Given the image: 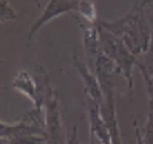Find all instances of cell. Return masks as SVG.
I'll list each match as a JSON object with an SVG mask.
<instances>
[{
	"mask_svg": "<svg viewBox=\"0 0 153 144\" xmlns=\"http://www.w3.org/2000/svg\"><path fill=\"white\" fill-rule=\"evenodd\" d=\"M99 25L121 39L133 56H141L147 53L152 39V30L141 3L131 6V10L121 19L114 22L99 20Z\"/></svg>",
	"mask_w": 153,
	"mask_h": 144,
	"instance_id": "1",
	"label": "cell"
},
{
	"mask_svg": "<svg viewBox=\"0 0 153 144\" xmlns=\"http://www.w3.org/2000/svg\"><path fill=\"white\" fill-rule=\"evenodd\" d=\"M101 47L104 54H107L114 62L116 73L124 76L125 81H127L128 98H130V102H133V67H136L138 64L136 56L131 54L121 39H118L114 34L104 30L102 26H101Z\"/></svg>",
	"mask_w": 153,
	"mask_h": 144,
	"instance_id": "2",
	"label": "cell"
},
{
	"mask_svg": "<svg viewBox=\"0 0 153 144\" xmlns=\"http://www.w3.org/2000/svg\"><path fill=\"white\" fill-rule=\"evenodd\" d=\"M70 13H77V3L76 0H50L47 6L43 8V11L37 20H34V23L30 28L28 39L30 42L34 39V36L39 33L47 23H50L53 19L62 16V14H70Z\"/></svg>",
	"mask_w": 153,
	"mask_h": 144,
	"instance_id": "3",
	"label": "cell"
},
{
	"mask_svg": "<svg viewBox=\"0 0 153 144\" xmlns=\"http://www.w3.org/2000/svg\"><path fill=\"white\" fill-rule=\"evenodd\" d=\"M73 65H74V70L79 73L80 79H82L85 98H88V99H91L101 105L104 101V93H102V88H101V84H99L97 76L93 75L91 70H88V67L82 60H79V57L76 54H73Z\"/></svg>",
	"mask_w": 153,
	"mask_h": 144,
	"instance_id": "4",
	"label": "cell"
},
{
	"mask_svg": "<svg viewBox=\"0 0 153 144\" xmlns=\"http://www.w3.org/2000/svg\"><path fill=\"white\" fill-rule=\"evenodd\" d=\"M79 26L84 33V51L87 57L94 59L102 53L101 47V26L97 23H90V22H82L80 17H77Z\"/></svg>",
	"mask_w": 153,
	"mask_h": 144,
	"instance_id": "5",
	"label": "cell"
},
{
	"mask_svg": "<svg viewBox=\"0 0 153 144\" xmlns=\"http://www.w3.org/2000/svg\"><path fill=\"white\" fill-rule=\"evenodd\" d=\"M23 135H43V137H47V129L36 125L26 119H19L13 124H8L5 121L0 122V137L2 138L23 137Z\"/></svg>",
	"mask_w": 153,
	"mask_h": 144,
	"instance_id": "6",
	"label": "cell"
},
{
	"mask_svg": "<svg viewBox=\"0 0 153 144\" xmlns=\"http://www.w3.org/2000/svg\"><path fill=\"white\" fill-rule=\"evenodd\" d=\"M77 3V14L82 20L90 23H97V8L96 0H76Z\"/></svg>",
	"mask_w": 153,
	"mask_h": 144,
	"instance_id": "7",
	"label": "cell"
},
{
	"mask_svg": "<svg viewBox=\"0 0 153 144\" xmlns=\"http://www.w3.org/2000/svg\"><path fill=\"white\" fill-rule=\"evenodd\" d=\"M2 144H47V137H43V135H23V137L2 138Z\"/></svg>",
	"mask_w": 153,
	"mask_h": 144,
	"instance_id": "8",
	"label": "cell"
},
{
	"mask_svg": "<svg viewBox=\"0 0 153 144\" xmlns=\"http://www.w3.org/2000/svg\"><path fill=\"white\" fill-rule=\"evenodd\" d=\"M16 19H17V13L8 3V0H0V22L5 23L8 20H16Z\"/></svg>",
	"mask_w": 153,
	"mask_h": 144,
	"instance_id": "9",
	"label": "cell"
},
{
	"mask_svg": "<svg viewBox=\"0 0 153 144\" xmlns=\"http://www.w3.org/2000/svg\"><path fill=\"white\" fill-rule=\"evenodd\" d=\"M141 64L146 67V70L149 71V73H153V30H152V39H150L149 50L146 53V60L141 62Z\"/></svg>",
	"mask_w": 153,
	"mask_h": 144,
	"instance_id": "10",
	"label": "cell"
},
{
	"mask_svg": "<svg viewBox=\"0 0 153 144\" xmlns=\"http://www.w3.org/2000/svg\"><path fill=\"white\" fill-rule=\"evenodd\" d=\"M65 144H80V143L77 141V127H76V125L73 127L71 137H68V138H67V143H65Z\"/></svg>",
	"mask_w": 153,
	"mask_h": 144,
	"instance_id": "11",
	"label": "cell"
},
{
	"mask_svg": "<svg viewBox=\"0 0 153 144\" xmlns=\"http://www.w3.org/2000/svg\"><path fill=\"white\" fill-rule=\"evenodd\" d=\"M150 76H152V79H153V73H150Z\"/></svg>",
	"mask_w": 153,
	"mask_h": 144,
	"instance_id": "12",
	"label": "cell"
},
{
	"mask_svg": "<svg viewBox=\"0 0 153 144\" xmlns=\"http://www.w3.org/2000/svg\"><path fill=\"white\" fill-rule=\"evenodd\" d=\"M90 144H93V143H91V141H90Z\"/></svg>",
	"mask_w": 153,
	"mask_h": 144,
	"instance_id": "13",
	"label": "cell"
}]
</instances>
